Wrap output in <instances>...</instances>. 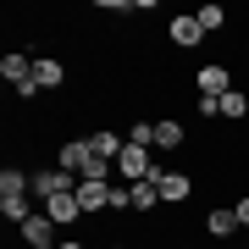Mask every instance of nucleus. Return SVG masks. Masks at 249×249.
Listing matches in <instances>:
<instances>
[{
    "instance_id": "b1692460",
    "label": "nucleus",
    "mask_w": 249,
    "mask_h": 249,
    "mask_svg": "<svg viewBox=\"0 0 249 249\" xmlns=\"http://www.w3.org/2000/svg\"><path fill=\"white\" fill-rule=\"evenodd\" d=\"M178 249H194V244H178Z\"/></svg>"
},
{
    "instance_id": "20e7f679",
    "label": "nucleus",
    "mask_w": 249,
    "mask_h": 249,
    "mask_svg": "<svg viewBox=\"0 0 249 249\" xmlns=\"http://www.w3.org/2000/svg\"><path fill=\"white\" fill-rule=\"evenodd\" d=\"M116 178H127V183L155 178V150H139V144H127V150L116 155Z\"/></svg>"
},
{
    "instance_id": "9d476101",
    "label": "nucleus",
    "mask_w": 249,
    "mask_h": 249,
    "mask_svg": "<svg viewBox=\"0 0 249 249\" xmlns=\"http://www.w3.org/2000/svg\"><path fill=\"white\" fill-rule=\"evenodd\" d=\"M17 238H22L28 249H39V244H55V222H50L45 211H34V216H28V222L17 227Z\"/></svg>"
},
{
    "instance_id": "f8f14e48",
    "label": "nucleus",
    "mask_w": 249,
    "mask_h": 249,
    "mask_svg": "<svg viewBox=\"0 0 249 249\" xmlns=\"http://www.w3.org/2000/svg\"><path fill=\"white\" fill-rule=\"evenodd\" d=\"M205 232H211V238H232V232H238V211H232V205L205 211Z\"/></svg>"
},
{
    "instance_id": "5701e85b",
    "label": "nucleus",
    "mask_w": 249,
    "mask_h": 249,
    "mask_svg": "<svg viewBox=\"0 0 249 249\" xmlns=\"http://www.w3.org/2000/svg\"><path fill=\"white\" fill-rule=\"evenodd\" d=\"M39 249H55V244H39Z\"/></svg>"
},
{
    "instance_id": "f3484780",
    "label": "nucleus",
    "mask_w": 249,
    "mask_h": 249,
    "mask_svg": "<svg viewBox=\"0 0 249 249\" xmlns=\"http://www.w3.org/2000/svg\"><path fill=\"white\" fill-rule=\"evenodd\" d=\"M0 216H6L11 227H22L28 216H34V211H28V194H0Z\"/></svg>"
},
{
    "instance_id": "f03ea898",
    "label": "nucleus",
    "mask_w": 249,
    "mask_h": 249,
    "mask_svg": "<svg viewBox=\"0 0 249 249\" xmlns=\"http://www.w3.org/2000/svg\"><path fill=\"white\" fill-rule=\"evenodd\" d=\"M0 78L11 83V89H17L28 106H34L39 100V83H34V55H22V50H6L0 55Z\"/></svg>"
},
{
    "instance_id": "6e6552de",
    "label": "nucleus",
    "mask_w": 249,
    "mask_h": 249,
    "mask_svg": "<svg viewBox=\"0 0 249 249\" xmlns=\"http://www.w3.org/2000/svg\"><path fill=\"white\" fill-rule=\"evenodd\" d=\"M34 83H39V94L61 89V83H67V61H61V55H34Z\"/></svg>"
},
{
    "instance_id": "9b49d317",
    "label": "nucleus",
    "mask_w": 249,
    "mask_h": 249,
    "mask_svg": "<svg viewBox=\"0 0 249 249\" xmlns=\"http://www.w3.org/2000/svg\"><path fill=\"white\" fill-rule=\"evenodd\" d=\"M89 150H94L100 160H111V166H116V155L127 150V139L116 133V127H94V133H89Z\"/></svg>"
},
{
    "instance_id": "7ed1b4c3",
    "label": "nucleus",
    "mask_w": 249,
    "mask_h": 249,
    "mask_svg": "<svg viewBox=\"0 0 249 249\" xmlns=\"http://www.w3.org/2000/svg\"><path fill=\"white\" fill-rule=\"evenodd\" d=\"M238 83H232V67L227 61H205L199 67V78H194V94H205V100H222V94H232Z\"/></svg>"
},
{
    "instance_id": "aec40b11",
    "label": "nucleus",
    "mask_w": 249,
    "mask_h": 249,
    "mask_svg": "<svg viewBox=\"0 0 249 249\" xmlns=\"http://www.w3.org/2000/svg\"><path fill=\"white\" fill-rule=\"evenodd\" d=\"M232 211H238V227H249V194H238V199H232Z\"/></svg>"
},
{
    "instance_id": "412c9836",
    "label": "nucleus",
    "mask_w": 249,
    "mask_h": 249,
    "mask_svg": "<svg viewBox=\"0 0 249 249\" xmlns=\"http://www.w3.org/2000/svg\"><path fill=\"white\" fill-rule=\"evenodd\" d=\"M55 249H89V238H61Z\"/></svg>"
},
{
    "instance_id": "f257e3e1",
    "label": "nucleus",
    "mask_w": 249,
    "mask_h": 249,
    "mask_svg": "<svg viewBox=\"0 0 249 249\" xmlns=\"http://www.w3.org/2000/svg\"><path fill=\"white\" fill-rule=\"evenodd\" d=\"M155 188H160V205H194L199 194L194 172H183V166H155Z\"/></svg>"
},
{
    "instance_id": "a211bd4d",
    "label": "nucleus",
    "mask_w": 249,
    "mask_h": 249,
    "mask_svg": "<svg viewBox=\"0 0 249 249\" xmlns=\"http://www.w3.org/2000/svg\"><path fill=\"white\" fill-rule=\"evenodd\" d=\"M216 106H222V116H227V122H244V116H249V94H244V89H232V94H222V100H216Z\"/></svg>"
},
{
    "instance_id": "dca6fc26",
    "label": "nucleus",
    "mask_w": 249,
    "mask_h": 249,
    "mask_svg": "<svg viewBox=\"0 0 249 249\" xmlns=\"http://www.w3.org/2000/svg\"><path fill=\"white\" fill-rule=\"evenodd\" d=\"M194 17H199V28H205V34H222V28L232 22V17H227V6H216V0H205Z\"/></svg>"
},
{
    "instance_id": "423d86ee",
    "label": "nucleus",
    "mask_w": 249,
    "mask_h": 249,
    "mask_svg": "<svg viewBox=\"0 0 249 249\" xmlns=\"http://www.w3.org/2000/svg\"><path fill=\"white\" fill-rule=\"evenodd\" d=\"M78 183H83V178H72V172H61V166H39V172H34V194H39V199H50V194H78Z\"/></svg>"
},
{
    "instance_id": "ddd939ff",
    "label": "nucleus",
    "mask_w": 249,
    "mask_h": 249,
    "mask_svg": "<svg viewBox=\"0 0 249 249\" xmlns=\"http://www.w3.org/2000/svg\"><path fill=\"white\" fill-rule=\"evenodd\" d=\"M183 144H188V127L178 116H160L155 122V150H183Z\"/></svg>"
},
{
    "instance_id": "39448f33",
    "label": "nucleus",
    "mask_w": 249,
    "mask_h": 249,
    "mask_svg": "<svg viewBox=\"0 0 249 249\" xmlns=\"http://www.w3.org/2000/svg\"><path fill=\"white\" fill-rule=\"evenodd\" d=\"M166 39H172V45H178V50H199V45H205V39H211V34H205V28H199V17H194V11H178V17L166 22Z\"/></svg>"
},
{
    "instance_id": "4468645a",
    "label": "nucleus",
    "mask_w": 249,
    "mask_h": 249,
    "mask_svg": "<svg viewBox=\"0 0 249 249\" xmlns=\"http://www.w3.org/2000/svg\"><path fill=\"white\" fill-rule=\"evenodd\" d=\"M78 205H83V216H100L111 205V183H78Z\"/></svg>"
},
{
    "instance_id": "1a4fd4ad",
    "label": "nucleus",
    "mask_w": 249,
    "mask_h": 249,
    "mask_svg": "<svg viewBox=\"0 0 249 249\" xmlns=\"http://www.w3.org/2000/svg\"><path fill=\"white\" fill-rule=\"evenodd\" d=\"M45 216H50L55 227H78L83 222V205H78V194H50L45 199Z\"/></svg>"
},
{
    "instance_id": "0eeeda50",
    "label": "nucleus",
    "mask_w": 249,
    "mask_h": 249,
    "mask_svg": "<svg viewBox=\"0 0 249 249\" xmlns=\"http://www.w3.org/2000/svg\"><path fill=\"white\" fill-rule=\"evenodd\" d=\"M89 160H94L89 139H61V144H55V166L72 172V178H83V166H89Z\"/></svg>"
},
{
    "instance_id": "2eb2a0df",
    "label": "nucleus",
    "mask_w": 249,
    "mask_h": 249,
    "mask_svg": "<svg viewBox=\"0 0 249 249\" xmlns=\"http://www.w3.org/2000/svg\"><path fill=\"white\" fill-rule=\"evenodd\" d=\"M127 188H133V216H155V211H160V188H155V178L127 183Z\"/></svg>"
},
{
    "instance_id": "4be33fe9",
    "label": "nucleus",
    "mask_w": 249,
    "mask_h": 249,
    "mask_svg": "<svg viewBox=\"0 0 249 249\" xmlns=\"http://www.w3.org/2000/svg\"><path fill=\"white\" fill-rule=\"evenodd\" d=\"M106 249H133V244H106Z\"/></svg>"
},
{
    "instance_id": "6ab92c4d",
    "label": "nucleus",
    "mask_w": 249,
    "mask_h": 249,
    "mask_svg": "<svg viewBox=\"0 0 249 249\" xmlns=\"http://www.w3.org/2000/svg\"><path fill=\"white\" fill-rule=\"evenodd\" d=\"M106 211H116V216L133 211V188H116V183H111V205H106Z\"/></svg>"
}]
</instances>
